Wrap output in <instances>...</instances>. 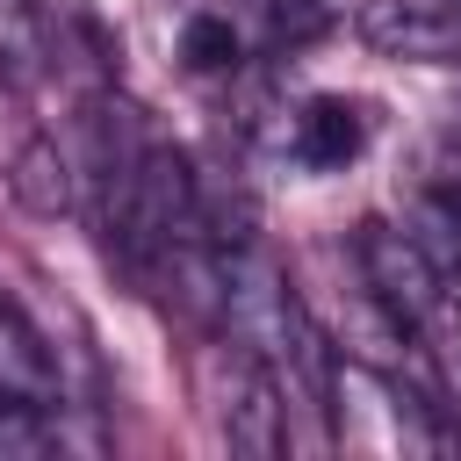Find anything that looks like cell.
Listing matches in <instances>:
<instances>
[{
	"mask_svg": "<svg viewBox=\"0 0 461 461\" xmlns=\"http://www.w3.org/2000/svg\"><path fill=\"white\" fill-rule=\"evenodd\" d=\"M202 230V187L173 144H144L122 173L115 245L130 267H180V245Z\"/></svg>",
	"mask_w": 461,
	"mask_h": 461,
	"instance_id": "6da1fadb",
	"label": "cell"
},
{
	"mask_svg": "<svg viewBox=\"0 0 461 461\" xmlns=\"http://www.w3.org/2000/svg\"><path fill=\"white\" fill-rule=\"evenodd\" d=\"M353 267H360L367 295L389 310L396 331L432 324L439 303H447V274H439V259L425 252L418 230H403V223H389V216H360V230H353Z\"/></svg>",
	"mask_w": 461,
	"mask_h": 461,
	"instance_id": "7a4b0ae2",
	"label": "cell"
},
{
	"mask_svg": "<svg viewBox=\"0 0 461 461\" xmlns=\"http://www.w3.org/2000/svg\"><path fill=\"white\" fill-rule=\"evenodd\" d=\"M360 43L411 65H454L461 58V0H367Z\"/></svg>",
	"mask_w": 461,
	"mask_h": 461,
	"instance_id": "3957f363",
	"label": "cell"
},
{
	"mask_svg": "<svg viewBox=\"0 0 461 461\" xmlns=\"http://www.w3.org/2000/svg\"><path fill=\"white\" fill-rule=\"evenodd\" d=\"M223 439H230L238 454H252V461H274V454L288 447V403H281V382L267 375L259 353L238 360V382H230V396H223Z\"/></svg>",
	"mask_w": 461,
	"mask_h": 461,
	"instance_id": "277c9868",
	"label": "cell"
},
{
	"mask_svg": "<svg viewBox=\"0 0 461 461\" xmlns=\"http://www.w3.org/2000/svg\"><path fill=\"white\" fill-rule=\"evenodd\" d=\"M295 158L310 166V173H346L360 151H367V115H360V101H346V94H310L303 108H295Z\"/></svg>",
	"mask_w": 461,
	"mask_h": 461,
	"instance_id": "5b68a950",
	"label": "cell"
},
{
	"mask_svg": "<svg viewBox=\"0 0 461 461\" xmlns=\"http://www.w3.org/2000/svg\"><path fill=\"white\" fill-rule=\"evenodd\" d=\"M0 396H22V403H58V353L50 339L29 324V310L14 295H0Z\"/></svg>",
	"mask_w": 461,
	"mask_h": 461,
	"instance_id": "8992f818",
	"label": "cell"
},
{
	"mask_svg": "<svg viewBox=\"0 0 461 461\" xmlns=\"http://www.w3.org/2000/svg\"><path fill=\"white\" fill-rule=\"evenodd\" d=\"M7 194H14L29 216H65V209H72V166H65V151H58L50 137H29V144L14 151V166H7Z\"/></svg>",
	"mask_w": 461,
	"mask_h": 461,
	"instance_id": "52a82bcc",
	"label": "cell"
},
{
	"mask_svg": "<svg viewBox=\"0 0 461 461\" xmlns=\"http://www.w3.org/2000/svg\"><path fill=\"white\" fill-rule=\"evenodd\" d=\"M50 65V43H43V22L29 0H0V86H36Z\"/></svg>",
	"mask_w": 461,
	"mask_h": 461,
	"instance_id": "ba28073f",
	"label": "cell"
},
{
	"mask_svg": "<svg viewBox=\"0 0 461 461\" xmlns=\"http://www.w3.org/2000/svg\"><path fill=\"white\" fill-rule=\"evenodd\" d=\"M180 65L202 72V79H209V72H230V65H238V29H230L223 14H194V22L180 29Z\"/></svg>",
	"mask_w": 461,
	"mask_h": 461,
	"instance_id": "9c48e42d",
	"label": "cell"
},
{
	"mask_svg": "<svg viewBox=\"0 0 461 461\" xmlns=\"http://www.w3.org/2000/svg\"><path fill=\"white\" fill-rule=\"evenodd\" d=\"M58 432L43 418V403H22V396H0V461H36L50 454Z\"/></svg>",
	"mask_w": 461,
	"mask_h": 461,
	"instance_id": "30bf717a",
	"label": "cell"
},
{
	"mask_svg": "<svg viewBox=\"0 0 461 461\" xmlns=\"http://www.w3.org/2000/svg\"><path fill=\"white\" fill-rule=\"evenodd\" d=\"M267 14H274V36H288V43H303V36H317V29H331V22L346 14V0H267Z\"/></svg>",
	"mask_w": 461,
	"mask_h": 461,
	"instance_id": "8fae6325",
	"label": "cell"
}]
</instances>
